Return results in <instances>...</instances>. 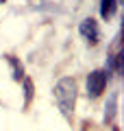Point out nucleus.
Instances as JSON below:
<instances>
[{
    "label": "nucleus",
    "mask_w": 124,
    "mask_h": 131,
    "mask_svg": "<svg viewBox=\"0 0 124 131\" xmlns=\"http://www.w3.org/2000/svg\"><path fill=\"white\" fill-rule=\"evenodd\" d=\"M107 81H109V72L107 70H94L87 74V96L89 98H98L102 96V92L107 90Z\"/></svg>",
    "instance_id": "f03ea898"
},
{
    "label": "nucleus",
    "mask_w": 124,
    "mask_h": 131,
    "mask_svg": "<svg viewBox=\"0 0 124 131\" xmlns=\"http://www.w3.org/2000/svg\"><path fill=\"white\" fill-rule=\"evenodd\" d=\"M115 9H118V2H115V0H100V18L102 20L113 18Z\"/></svg>",
    "instance_id": "423d86ee"
},
{
    "label": "nucleus",
    "mask_w": 124,
    "mask_h": 131,
    "mask_svg": "<svg viewBox=\"0 0 124 131\" xmlns=\"http://www.w3.org/2000/svg\"><path fill=\"white\" fill-rule=\"evenodd\" d=\"M0 2H5V0H0Z\"/></svg>",
    "instance_id": "6e6552de"
},
{
    "label": "nucleus",
    "mask_w": 124,
    "mask_h": 131,
    "mask_svg": "<svg viewBox=\"0 0 124 131\" xmlns=\"http://www.w3.org/2000/svg\"><path fill=\"white\" fill-rule=\"evenodd\" d=\"M52 94H55V103H57V107H59L61 116H63L65 120H72L74 107H76V94H78L76 81H74L72 77H63V79H59L55 83Z\"/></svg>",
    "instance_id": "f257e3e1"
},
{
    "label": "nucleus",
    "mask_w": 124,
    "mask_h": 131,
    "mask_svg": "<svg viewBox=\"0 0 124 131\" xmlns=\"http://www.w3.org/2000/svg\"><path fill=\"white\" fill-rule=\"evenodd\" d=\"M5 59H7V63H9V68H11V79L20 83V81L24 79V66H22V61H20L18 57H13V55H7Z\"/></svg>",
    "instance_id": "39448f33"
},
{
    "label": "nucleus",
    "mask_w": 124,
    "mask_h": 131,
    "mask_svg": "<svg viewBox=\"0 0 124 131\" xmlns=\"http://www.w3.org/2000/svg\"><path fill=\"white\" fill-rule=\"evenodd\" d=\"M118 92H111L109 96H107V103H105V122L107 125H111V122L115 120V116H118Z\"/></svg>",
    "instance_id": "20e7f679"
},
{
    "label": "nucleus",
    "mask_w": 124,
    "mask_h": 131,
    "mask_svg": "<svg viewBox=\"0 0 124 131\" xmlns=\"http://www.w3.org/2000/svg\"><path fill=\"white\" fill-rule=\"evenodd\" d=\"M22 92H24V109L33 103V94H35V88H33V81L24 77L22 79Z\"/></svg>",
    "instance_id": "0eeeda50"
},
{
    "label": "nucleus",
    "mask_w": 124,
    "mask_h": 131,
    "mask_svg": "<svg viewBox=\"0 0 124 131\" xmlns=\"http://www.w3.org/2000/svg\"><path fill=\"white\" fill-rule=\"evenodd\" d=\"M78 31H81V35L85 39H87L92 46H96L98 39H100V31H98V22L94 18H85L81 24H78Z\"/></svg>",
    "instance_id": "7ed1b4c3"
}]
</instances>
